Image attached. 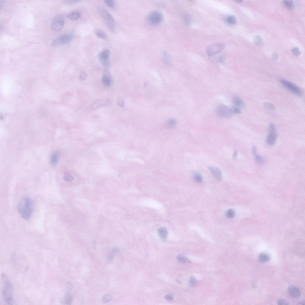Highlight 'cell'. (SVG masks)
I'll return each mask as SVG.
<instances>
[{
  "label": "cell",
  "instance_id": "6da1fadb",
  "mask_svg": "<svg viewBox=\"0 0 305 305\" xmlns=\"http://www.w3.org/2000/svg\"><path fill=\"white\" fill-rule=\"evenodd\" d=\"M32 205V200L28 196L23 197L19 201L18 209L22 217L26 220H29L31 216Z\"/></svg>",
  "mask_w": 305,
  "mask_h": 305
},
{
  "label": "cell",
  "instance_id": "7a4b0ae2",
  "mask_svg": "<svg viewBox=\"0 0 305 305\" xmlns=\"http://www.w3.org/2000/svg\"><path fill=\"white\" fill-rule=\"evenodd\" d=\"M4 280V284L3 290V299L6 303L8 305L14 304L13 299V288L12 283L9 280L6 279L5 276L3 277Z\"/></svg>",
  "mask_w": 305,
  "mask_h": 305
},
{
  "label": "cell",
  "instance_id": "3957f363",
  "mask_svg": "<svg viewBox=\"0 0 305 305\" xmlns=\"http://www.w3.org/2000/svg\"><path fill=\"white\" fill-rule=\"evenodd\" d=\"M98 10L102 17L107 24L108 28L112 33H114L115 30V23L111 15L108 11L102 7L99 6Z\"/></svg>",
  "mask_w": 305,
  "mask_h": 305
},
{
  "label": "cell",
  "instance_id": "277c9868",
  "mask_svg": "<svg viewBox=\"0 0 305 305\" xmlns=\"http://www.w3.org/2000/svg\"><path fill=\"white\" fill-rule=\"evenodd\" d=\"M74 38V35L72 33H67L61 34L57 37L51 44L53 47L65 45L71 43Z\"/></svg>",
  "mask_w": 305,
  "mask_h": 305
},
{
  "label": "cell",
  "instance_id": "5b68a950",
  "mask_svg": "<svg viewBox=\"0 0 305 305\" xmlns=\"http://www.w3.org/2000/svg\"><path fill=\"white\" fill-rule=\"evenodd\" d=\"M65 19L61 15H58L55 16L52 19L51 28L55 32H58L62 29L65 24Z\"/></svg>",
  "mask_w": 305,
  "mask_h": 305
},
{
  "label": "cell",
  "instance_id": "8992f818",
  "mask_svg": "<svg viewBox=\"0 0 305 305\" xmlns=\"http://www.w3.org/2000/svg\"><path fill=\"white\" fill-rule=\"evenodd\" d=\"M280 82L283 87L293 93L297 95L302 94V90L295 84L284 79H281Z\"/></svg>",
  "mask_w": 305,
  "mask_h": 305
},
{
  "label": "cell",
  "instance_id": "52a82bcc",
  "mask_svg": "<svg viewBox=\"0 0 305 305\" xmlns=\"http://www.w3.org/2000/svg\"><path fill=\"white\" fill-rule=\"evenodd\" d=\"M163 19L162 13L157 11H154L150 13L147 17L148 23L152 25H157L160 23Z\"/></svg>",
  "mask_w": 305,
  "mask_h": 305
},
{
  "label": "cell",
  "instance_id": "ba28073f",
  "mask_svg": "<svg viewBox=\"0 0 305 305\" xmlns=\"http://www.w3.org/2000/svg\"><path fill=\"white\" fill-rule=\"evenodd\" d=\"M216 113L220 118H230L233 114L230 108L222 104L219 105L217 108Z\"/></svg>",
  "mask_w": 305,
  "mask_h": 305
},
{
  "label": "cell",
  "instance_id": "9c48e42d",
  "mask_svg": "<svg viewBox=\"0 0 305 305\" xmlns=\"http://www.w3.org/2000/svg\"><path fill=\"white\" fill-rule=\"evenodd\" d=\"M225 45L221 43H216L208 46L207 48V54L209 56H213L219 54L224 49Z\"/></svg>",
  "mask_w": 305,
  "mask_h": 305
},
{
  "label": "cell",
  "instance_id": "30bf717a",
  "mask_svg": "<svg viewBox=\"0 0 305 305\" xmlns=\"http://www.w3.org/2000/svg\"><path fill=\"white\" fill-rule=\"evenodd\" d=\"M110 54V51L107 49H105L101 51L98 55L99 61L102 65L107 67L109 64V56Z\"/></svg>",
  "mask_w": 305,
  "mask_h": 305
},
{
  "label": "cell",
  "instance_id": "8fae6325",
  "mask_svg": "<svg viewBox=\"0 0 305 305\" xmlns=\"http://www.w3.org/2000/svg\"><path fill=\"white\" fill-rule=\"evenodd\" d=\"M111 74L109 70L106 69L104 70L102 81L104 85L109 86L111 83Z\"/></svg>",
  "mask_w": 305,
  "mask_h": 305
},
{
  "label": "cell",
  "instance_id": "7c38bea8",
  "mask_svg": "<svg viewBox=\"0 0 305 305\" xmlns=\"http://www.w3.org/2000/svg\"><path fill=\"white\" fill-rule=\"evenodd\" d=\"M288 292L289 295L293 298H297L300 296V291L299 289L295 286H289L288 288Z\"/></svg>",
  "mask_w": 305,
  "mask_h": 305
},
{
  "label": "cell",
  "instance_id": "4fadbf2b",
  "mask_svg": "<svg viewBox=\"0 0 305 305\" xmlns=\"http://www.w3.org/2000/svg\"><path fill=\"white\" fill-rule=\"evenodd\" d=\"M267 138V144L270 145L275 144L277 140V132H270Z\"/></svg>",
  "mask_w": 305,
  "mask_h": 305
},
{
  "label": "cell",
  "instance_id": "5bb4252c",
  "mask_svg": "<svg viewBox=\"0 0 305 305\" xmlns=\"http://www.w3.org/2000/svg\"><path fill=\"white\" fill-rule=\"evenodd\" d=\"M111 104V102L108 100L101 99L97 101L92 106V109H96L99 107L102 106H109Z\"/></svg>",
  "mask_w": 305,
  "mask_h": 305
},
{
  "label": "cell",
  "instance_id": "9a60e30c",
  "mask_svg": "<svg viewBox=\"0 0 305 305\" xmlns=\"http://www.w3.org/2000/svg\"><path fill=\"white\" fill-rule=\"evenodd\" d=\"M208 169L210 170L212 174L216 180L218 181H220L222 180V173L219 169L217 168L212 167H209Z\"/></svg>",
  "mask_w": 305,
  "mask_h": 305
},
{
  "label": "cell",
  "instance_id": "2e32d148",
  "mask_svg": "<svg viewBox=\"0 0 305 305\" xmlns=\"http://www.w3.org/2000/svg\"><path fill=\"white\" fill-rule=\"evenodd\" d=\"M75 294V293L72 292L67 290L66 292L64 299V304L66 305L71 304L73 300Z\"/></svg>",
  "mask_w": 305,
  "mask_h": 305
},
{
  "label": "cell",
  "instance_id": "e0dca14e",
  "mask_svg": "<svg viewBox=\"0 0 305 305\" xmlns=\"http://www.w3.org/2000/svg\"><path fill=\"white\" fill-rule=\"evenodd\" d=\"M60 152V151H57L53 152L50 158V162L52 165H55L58 163Z\"/></svg>",
  "mask_w": 305,
  "mask_h": 305
},
{
  "label": "cell",
  "instance_id": "ac0fdd59",
  "mask_svg": "<svg viewBox=\"0 0 305 305\" xmlns=\"http://www.w3.org/2000/svg\"><path fill=\"white\" fill-rule=\"evenodd\" d=\"M120 251V249L118 247H114L111 249V250L108 253L107 255V258L108 260H111Z\"/></svg>",
  "mask_w": 305,
  "mask_h": 305
},
{
  "label": "cell",
  "instance_id": "d6986e66",
  "mask_svg": "<svg viewBox=\"0 0 305 305\" xmlns=\"http://www.w3.org/2000/svg\"><path fill=\"white\" fill-rule=\"evenodd\" d=\"M81 16V13L77 11L71 12L69 13L67 16L68 19L73 20L78 19L80 18Z\"/></svg>",
  "mask_w": 305,
  "mask_h": 305
},
{
  "label": "cell",
  "instance_id": "ffe728a7",
  "mask_svg": "<svg viewBox=\"0 0 305 305\" xmlns=\"http://www.w3.org/2000/svg\"><path fill=\"white\" fill-rule=\"evenodd\" d=\"M158 234L159 237L162 239H166L168 235L167 229L165 227H161L158 231Z\"/></svg>",
  "mask_w": 305,
  "mask_h": 305
},
{
  "label": "cell",
  "instance_id": "44dd1931",
  "mask_svg": "<svg viewBox=\"0 0 305 305\" xmlns=\"http://www.w3.org/2000/svg\"><path fill=\"white\" fill-rule=\"evenodd\" d=\"M233 102L235 107L238 108H243L244 107V103L243 101L239 97H234L233 98Z\"/></svg>",
  "mask_w": 305,
  "mask_h": 305
},
{
  "label": "cell",
  "instance_id": "7402d4cb",
  "mask_svg": "<svg viewBox=\"0 0 305 305\" xmlns=\"http://www.w3.org/2000/svg\"><path fill=\"white\" fill-rule=\"evenodd\" d=\"M225 21L227 24L231 25H235L237 22L236 17L233 15L227 17L225 19Z\"/></svg>",
  "mask_w": 305,
  "mask_h": 305
},
{
  "label": "cell",
  "instance_id": "603a6c76",
  "mask_svg": "<svg viewBox=\"0 0 305 305\" xmlns=\"http://www.w3.org/2000/svg\"><path fill=\"white\" fill-rule=\"evenodd\" d=\"M258 259L261 262H266L269 261L270 260V257L267 254L265 253H261L259 256Z\"/></svg>",
  "mask_w": 305,
  "mask_h": 305
},
{
  "label": "cell",
  "instance_id": "cb8c5ba5",
  "mask_svg": "<svg viewBox=\"0 0 305 305\" xmlns=\"http://www.w3.org/2000/svg\"><path fill=\"white\" fill-rule=\"evenodd\" d=\"M176 121L175 119L171 118L167 121L166 126L168 129H173L176 127Z\"/></svg>",
  "mask_w": 305,
  "mask_h": 305
},
{
  "label": "cell",
  "instance_id": "d4e9b609",
  "mask_svg": "<svg viewBox=\"0 0 305 305\" xmlns=\"http://www.w3.org/2000/svg\"><path fill=\"white\" fill-rule=\"evenodd\" d=\"M95 33L96 36L99 38L104 39L107 37L106 33L103 30L100 29H98L95 30Z\"/></svg>",
  "mask_w": 305,
  "mask_h": 305
},
{
  "label": "cell",
  "instance_id": "484cf974",
  "mask_svg": "<svg viewBox=\"0 0 305 305\" xmlns=\"http://www.w3.org/2000/svg\"><path fill=\"white\" fill-rule=\"evenodd\" d=\"M253 41L256 45L261 46L264 44V41L261 37L259 36H255L253 38Z\"/></svg>",
  "mask_w": 305,
  "mask_h": 305
},
{
  "label": "cell",
  "instance_id": "4316f807",
  "mask_svg": "<svg viewBox=\"0 0 305 305\" xmlns=\"http://www.w3.org/2000/svg\"><path fill=\"white\" fill-rule=\"evenodd\" d=\"M177 259L179 262L182 263H190L191 261L188 258L186 257L182 254L178 255L177 257Z\"/></svg>",
  "mask_w": 305,
  "mask_h": 305
},
{
  "label": "cell",
  "instance_id": "83f0119b",
  "mask_svg": "<svg viewBox=\"0 0 305 305\" xmlns=\"http://www.w3.org/2000/svg\"><path fill=\"white\" fill-rule=\"evenodd\" d=\"M193 180L198 183H202L203 181V178L201 175L198 173H194L193 175Z\"/></svg>",
  "mask_w": 305,
  "mask_h": 305
},
{
  "label": "cell",
  "instance_id": "f1b7e54d",
  "mask_svg": "<svg viewBox=\"0 0 305 305\" xmlns=\"http://www.w3.org/2000/svg\"><path fill=\"white\" fill-rule=\"evenodd\" d=\"M113 298V296L111 294L108 293L104 295L102 297L103 302L104 303H107L111 300Z\"/></svg>",
  "mask_w": 305,
  "mask_h": 305
},
{
  "label": "cell",
  "instance_id": "f546056e",
  "mask_svg": "<svg viewBox=\"0 0 305 305\" xmlns=\"http://www.w3.org/2000/svg\"><path fill=\"white\" fill-rule=\"evenodd\" d=\"M283 3L284 6L288 9H291L294 7L293 2L292 1H284Z\"/></svg>",
  "mask_w": 305,
  "mask_h": 305
},
{
  "label": "cell",
  "instance_id": "4dcf8cb0",
  "mask_svg": "<svg viewBox=\"0 0 305 305\" xmlns=\"http://www.w3.org/2000/svg\"><path fill=\"white\" fill-rule=\"evenodd\" d=\"M264 107L267 109L271 110H275L276 108L273 103L268 102H266L264 103Z\"/></svg>",
  "mask_w": 305,
  "mask_h": 305
},
{
  "label": "cell",
  "instance_id": "1f68e13d",
  "mask_svg": "<svg viewBox=\"0 0 305 305\" xmlns=\"http://www.w3.org/2000/svg\"><path fill=\"white\" fill-rule=\"evenodd\" d=\"M63 179L66 182H68L73 180L74 178L70 174L68 173H65L64 174Z\"/></svg>",
  "mask_w": 305,
  "mask_h": 305
},
{
  "label": "cell",
  "instance_id": "d6a6232c",
  "mask_svg": "<svg viewBox=\"0 0 305 305\" xmlns=\"http://www.w3.org/2000/svg\"><path fill=\"white\" fill-rule=\"evenodd\" d=\"M104 2L106 5L108 7L111 8L114 7L115 3L114 1L113 0H105Z\"/></svg>",
  "mask_w": 305,
  "mask_h": 305
},
{
  "label": "cell",
  "instance_id": "836d02e7",
  "mask_svg": "<svg viewBox=\"0 0 305 305\" xmlns=\"http://www.w3.org/2000/svg\"><path fill=\"white\" fill-rule=\"evenodd\" d=\"M197 283V282L195 277L192 276L190 278L189 284L190 286L191 287H195L196 286Z\"/></svg>",
  "mask_w": 305,
  "mask_h": 305
},
{
  "label": "cell",
  "instance_id": "e575fe53",
  "mask_svg": "<svg viewBox=\"0 0 305 305\" xmlns=\"http://www.w3.org/2000/svg\"><path fill=\"white\" fill-rule=\"evenodd\" d=\"M81 1L80 0H66L64 1V3L67 5H71L78 3Z\"/></svg>",
  "mask_w": 305,
  "mask_h": 305
},
{
  "label": "cell",
  "instance_id": "d590c367",
  "mask_svg": "<svg viewBox=\"0 0 305 305\" xmlns=\"http://www.w3.org/2000/svg\"><path fill=\"white\" fill-rule=\"evenodd\" d=\"M235 211L233 209H230L227 212L226 216L228 218H233L235 216Z\"/></svg>",
  "mask_w": 305,
  "mask_h": 305
},
{
  "label": "cell",
  "instance_id": "8d00e7d4",
  "mask_svg": "<svg viewBox=\"0 0 305 305\" xmlns=\"http://www.w3.org/2000/svg\"><path fill=\"white\" fill-rule=\"evenodd\" d=\"M191 19L189 15L186 14L185 15L184 18V21L186 25H189L191 23Z\"/></svg>",
  "mask_w": 305,
  "mask_h": 305
},
{
  "label": "cell",
  "instance_id": "74e56055",
  "mask_svg": "<svg viewBox=\"0 0 305 305\" xmlns=\"http://www.w3.org/2000/svg\"><path fill=\"white\" fill-rule=\"evenodd\" d=\"M230 109L232 112L233 114H239L241 113L242 112L239 108L235 107V106H234V107H232Z\"/></svg>",
  "mask_w": 305,
  "mask_h": 305
},
{
  "label": "cell",
  "instance_id": "f35d334b",
  "mask_svg": "<svg viewBox=\"0 0 305 305\" xmlns=\"http://www.w3.org/2000/svg\"><path fill=\"white\" fill-rule=\"evenodd\" d=\"M293 54L296 56H299L301 54V52L299 49L297 47L293 48L292 50Z\"/></svg>",
  "mask_w": 305,
  "mask_h": 305
},
{
  "label": "cell",
  "instance_id": "ab89813d",
  "mask_svg": "<svg viewBox=\"0 0 305 305\" xmlns=\"http://www.w3.org/2000/svg\"><path fill=\"white\" fill-rule=\"evenodd\" d=\"M118 104L119 106H120L121 107H123L125 106V103L124 101L122 98L121 97H119L118 99Z\"/></svg>",
  "mask_w": 305,
  "mask_h": 305
},
{
  "label": "cell",
  "instance_id": "60d3db41",
  "mask_svg": "<svg viewBox=\"0 0 305 305\" xmlns=\"http://www.w3.org/2000/svg\"><path fill=\"white\" fill-rule=\"evenodd\" d=\"M277 303L278 305H289L290 304L288 301L284 299H280L278 300Z\"/></svg>",
  "mask_w": 305,
  "mask_h": 305
},
{
  "label": "cell",
  "instance_id": "b9f144b4",
  "mask_svg": "<svg viewBox=\"0 0 305 305\" xmlns=\"http://www.w3.org/2000/svg\"><path fill=\"white\" fill-rule=\"evenodd\" d=\"M255 157L256 160L257 162L260 163H262L264 162V159L262 157L258 154H256L255 156Z\"/></svg>",
  "mask_w": 305,
  "mask_h": 305
},
{
  "label": "cell",
  "instance_id": "7bdbcfd3",
  "mask_svg": "<svg viewBox=\"0 0 305 305\" xmlns=\"http://www.w3.org/2000/svg\"><path fill=\"white\" fill-rule=\"evenodd\" d=\"M87 74L84 72H82L79 76L80 79L81 80H84L87 77Z\"/></svg>",
  "mask_w": 305,
  "mask_h": 305
},
{
  "label": "cell",
  "instance_id": "ee69618b",
  "mask_svg": "<svg viewBox=\"0 0 305 305\" xmlns=\"http://www.w3.org/2000/svg\"><path fill=\"white\" fill-rule=\"evenodd\" d=\"M257 147L255 145H254L253 146L252 148L251 152L252 154L254 156L257 154Z\"/></svg>",
  "mask_w": 305,
  "mask_h": 305
},
{
  "label": "cell",
  "instance_id": "f6af8a7d",
  "mask_svg": "<svg viewBox=\"0 0 305 305\" xmlns=\"http://www.w3.org/2000/svg\"><path fill=\"white\" fill-rule=\"evenodd\" d=\"M165 298L166 299L170 301H171L173 300V297L171 295H166L165 296Z\"/></svg>",
  "mask_w": 305,
  "mask_h": 305
},
{
  "label": "cell",
  "instance_id": "bcb514c9",
  "mask_svg": "<svg viewBox=\"0 0 305 305\" xmlns=\"http://www.w3.org/2000/svg\"><path fill=\"white\" fill-rule=\"evenodd\" d=\"M271 58L273 60L275 61L277 60L278 58V55L276 53H274L271 55Z\"/></svg>",
  "mask_w": 305,
  "mask_h": 305
},
{
  "label": "cell",
  "instance_id": "7dc6e473",
  "mask_svg": "<svg viewBox=\"0 0 305 305\" xmlns=\"http://www.w3.org/2000/svg\"><path fill=\"white\" fill-rule=\"evenodd\" d=\"M238 155V152L237 151H235L234 152V154L233 156V160H236L237 159Z\"/></svg>",
  "mask_w": 305,
  "mask_h": 305
},
{
  "label": "cell",
  "instance_id": "c3c4849f",
  "mask_svg": "<svg viewBox=\"0 0 305 305\" xmlns=\"http://www.w3.org/2000/svg\"><path fill=\"white\" fill-rule=\"evenodd\" d=\"M224 57H221L218 59V62L222 63L224 62Z\"/></svg>",
  "mask_w": 305,
  "mask_h": 305
},
{
  "label": "cell",
  "instance_id": "681fc988",
  "mask_svg": "<svg viewBox=\"0 0 305 305\" xmlns=\"http://www.w3.org/2000/svg\"><path fill=\"white\" fill-rule=\"evenodd\" d=\"M96 241L93 240V247L94 249H96Z\"/></svg>",
  "mask_w": 305,
  "mask_h": 305
},
{
  "label": "cell",
  "instance_id": "f907efd6",
  "mask_svg": "<svg viewBox=\"0 0 305 305\" xmlns=\"http://www.w3.org/2000/svg\"><path fill=\"white\" fill-rule=\"evenodd\" d=\"M4 2H5V1H1V3H0V4H1V8L2 7V6H3V5L4 4Z\"/></svg>",
  "mask_w": 305,
  "mask_h": 305
},
{
  "label": "cell",
  "instance_id": "816d5d0a",
  "mask_svg": "<svg viewBox=\"0 0 305 305\" xmlns=\"http://www.w3.org/2000/svg\"><path fill=\"white\" fill-rule=\"evenodd\" d=\"M297 304H299V305H304L305 304V302H300L298 303Z\"/></svg>",
  "mask_w": 305,
  "mask_h": 305
}]
</instances>
